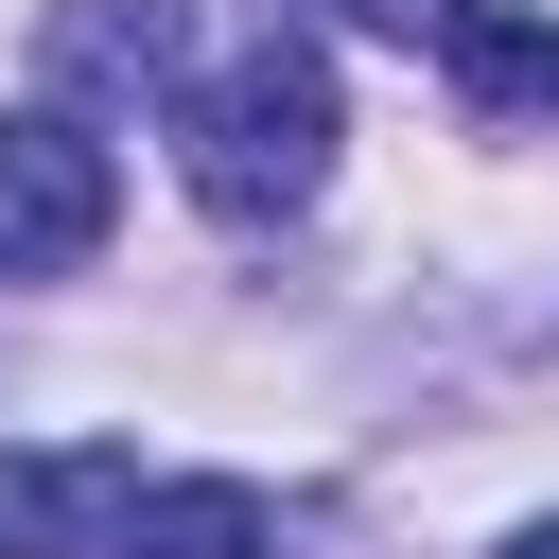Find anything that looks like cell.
<instances>
[{
  "label": "cell",
  "mask_w": 559,
  "mask_h": 559,
  "mask_svg": "<svg viewBox=\"0 0 559 559\" xmlns=\"http://www.w3.org/2000/svg\"><path fill=\"white\" fill-rule=\"evenodd\" d=\"M437 70L472 87V122H524V140H559V35H542V17H507V0H454V17H437Z\"/></svg>",
  "instance_id": "cell-5"
},
{
  "label": "cell",
  "mask_w": 559,
  "mask_h": 559,
  "mask_svg": "<svg viewBox=\"0 0 559 559\" xmlns=\"http://www.w3.org/2000/svg\"><path fill=\"white\" fill-rule=\"evenodd\" d=\"M122 489H140V454H105V437L0 454V559H87V542L122 524Z\"/></svg>",
  "instance_id": "cell-4"
},
{
  "label": "cell",
  "mask_w": 559,
  "mask_h": 559,
  "mask_svg": "<svg viewBox=\"0 0 559 559\" xmlns=\"http://www.w3.org/2000/svg\"><path fill=\"white\" fill-rule=\"evenodd\" d=\"M35 52L70 105H140V87H192V0H52Z\"/></svg>",
  "instance_id": "cell-3"
},
{
  "label": "cell",
  "mask_w": 559,
  "mask_h": 559,
  "mask_svg": "<svg viewBox=\"0 0 559 559\" xmlns=\"http://www.w3.org/2000/svg\"><path fill=\"white\" fill-rule=\"evenodd\" d=\"M105 227H122V157L70 105H17L0 122V280H70V262H105Z\"/></svg>",
  "instance_id": "cell-2"
},
{
  "label": "cell",
  "mask_w": 559,
  "mask_h": 559,
  "mask_svg": "<svg viewBox=\"0 0 559 559\" xmlns=\"http://www.w3.org/2000/svg\"><path fill=\"white\" fill-rule=\"evenodd\" d=\"M280 524H262V489H227V472H192V489H122V524H105V559H262Z\"/></svg>",
  "instance_id": "cell-6"
},
{
  "label": "cell",
  "mask_w": 559,
  "mask_h": 559,
  "mask_svg": "<svg viewBox=\"0 0 559 559\" xmlns=\"http://www.w3.org/2000/svg\"><path fill=\"white\" fill-rule=\"evenodd\" d=\"M349 17H384V35H437V17H454V0H349Z\"/></svg>",
  "instance_id": "cell-7"
},
{
  "label": "cell",
  "mask_w": 559,
  "mask_h": 559,
  "mask_svg": "<svg viewBox=\"0 0 559 559\" xmlns=\"http://www.w3.org/2000/svg\"><path fill=\"white\" fill-rule=\"evenodd\" d=\"M507 559H559V524H524V542H507Z\"/></svg>",
  "instance_id": "cell-8"
},
{
  "label": "cell",
  "mask_w": 559,
  "mask_h": 559,
  "mask_svg": "<svg viewBox=\"0 0 559 559\" xmlns=\"http://www.w3.org/2000/svg\"><path fill=\"white\" fill-rule=\"evenodd\" d=\"M175 175L210 227H297L332 192V52L314 35H245L210 87H175Z\"/></svg>",
  "instance_id": "cell-1"
}]
</instances>
